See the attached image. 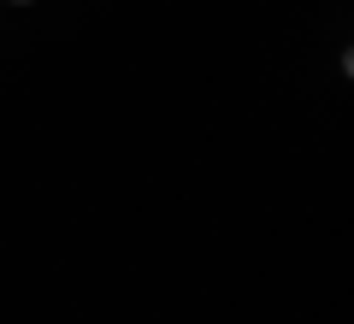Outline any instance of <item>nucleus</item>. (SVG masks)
Instances as JSON below:
<instances>
[]
</instances>
